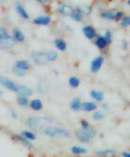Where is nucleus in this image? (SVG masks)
<instances>
[{"instance_id":"nucleus-9","label":"nucleus","mask_w":130,"mask_h":157,"mask_svg":"<svg viewBox=\"0 0 130 157\" xmlns=\"http://www.w3.org/2000/svg\"><path fill=\"white\" fill-rule=\"evenodd\" d=\"M17 93H19L21 95H24V96H29V95H31L32 94V90L28 86L22 85L18 86V92H17Z\"/></svg>"},{"instance_id":"nucleus-29","label":"nucleus","mask_w":130,"mask_h":157,"mask_svg":"<svg viewBox=\"0 0 130 157\" xmlns=\"http://www.w3.org/2000/svg\"><path fill=\"white\" fill-rule=\"evenodd\" d=\"M71 18L74 20V21H81L82 20V15L80 13H72L70 15Z\"/></svg>"},{"instance_id":"nucleus-31","label":"nucleus","mask_w":130,"mask_h":157,"mask_svg":"<svg viewBox=\"0 0 130 157\" xmlns=\"http://www.w3.org/2000/svg\"><path fill=\"white\" fill-rule=\"evenodd\" d=\"M13 71L15 72V73L18 75V76H25V73L24 71H22V70H20V69H17L16 67H14L13 68Z\"/></svg>"},{"instance_id":"nucleus-32","label":"nucleus","mask_w":130,"mask_h":157,"mask_svg":"<svg viewBox=\"0 0 130 157\" xmlns=\"http://www.w3.org/2000/svg\"><path fill=\"white\" fill-rule=\"evenodd\" d=\"M107 44H109V43L111 42V33L109 30H107L106 31V37H105Z\"/></svg>"},{"instance_id":"nucleus-1","label":"nucleus","mask_w":130,"mask_h":157,"mask_svg":"<svg viewBox=\"0 0 130 157\" xmlns=\"http://www.w3.org/2000/svg\"><path fill=\"white\" fill-rule=\"evenodd\" d=\"M32 57L36 64L43 65L46 64L49 61L55 60L57 58V54L52 50L37 51L33 52Z\"/></svg>"},{"instance_id":"nucleus-19","label":"nucleus","mask_w":130,"mask_h":157,"mask_svg":"<svg viewBox=\"0 0 130 157\" xmlns=\"http://www.w3.org/2000/svg\"><path fill=\"white\" fill-rule=\"evenodd\" d=\"M71 151L72 153L76 155L85 154L86 152H87V150H86V148L83 147H79V146H73L71 148Z\"/></svg>"},{"instance_id":"nucleus-13","label":"nucleus","mask_w":130,"mask_h":157,"mask_svg":"<svg viewBox=\"0 0 130 157\" xmlns=\"http://www.w3.org/2000/svg\"><path fill=\"white\" fill-rule=\"evenodd\" d=\"M16 10L17 13H18L24 19H28L29 15L24 10V8L22 6V5L20 3H17L16 4Z\"/></svg>"},{"instance_id":"nucleus-30","label":"nucleus","mask_w":130,"mask_h":157,"mask_svg":"<svg viewBox=\"0 0 130 157\" xmlns=\"http://www.w3.org/2000/svg\"><path fill=\"white\" fill-rule=\"evenodd\" d=\"M103 113L101 112H99V111L95 113L93 115V118L95 120H100L103 119Z\"/></svg>"},{"instance_id":"nucleus-34","label":"nucleus","mask_w":130,"mask_h":157,"mask_svg":"<svg viewBox=\"0 0 130 157\" xmlns=\"http://www.w3.org/2000/svg\"><path fill=\"white\" fill-rule=\"evenodd\" d=\"M122 17H123V12H119L116 13V14H114V18H116L117 19H120Z\"/></svg>"},{"instance_id":"nucleus-17","label":"nucleus","mask_w":130,"mask_h":157,"mask_svg":"<svg viewBox=\"0 0 130 157\" xmlns=\"http://www.w3.org/2000/svg\"><path fill=\"white\" fill-rule=\"evenodd\" d=\"M31 108L35 111H39L42 108V103L41 101L39 99H34L31 101L30 104Z\"/></svg>"},{"instance_id":"nucleus-12","label":"nucleus","mask_w":130,"mask_h":157,"mask_svg":"<svg viewBox=\"0 0 130 157\" xmlns=\"http://www.w3.org/2000/svg\"><path fill=\"white\" fill-rule=\"evenodd\" d=\"M50 17H39L35 19H34L33 22L36 24L47 25L50 22Z\"/></svg>"},{"instance_id":"nucleus-5","label":"nucleus","mask_w":130,"mask_h":157,"mask_svg":"<svg viewBox=\"0 0 130 157\" xmlns=\"http://www.w3.org/2000/svg\"><path fill=\"white\" fill-rule=\"evenodd\" d=\"M0 83L12 91L16 92H18V86H17L13 82L7 79L6 78L0 77Z\"/></svg>"},{"instance_id":"nucleus-35","label":"nucleus","mask_w":130,"mask_h":157,"mask_svg":"<svg viewBox=\"0 0 130 157\" xmlns=\"http://www.w3.org/2000/svg\"><path fill=\"white\" fill-rule=\"evenodd\" d=\"M123 157H130V155L129 153L124 152V153H123Z\"/></svg>"},{"instance_id":"nucleus-22","label":"nucleus","mask_w":130,"mask_h":157,"mask_svg":"<svg viewBox=\"0 0 130 157\" xmlns=\"http://www.w3.org/2000/svg\"><path fill=\"white\" fill-rule=\"evenodd\" d=\"M55 45L56 47L60 50H64L66 48V43L62 40H55Z\"/></svg>"},{"instance_id":"nucleus-6","label":"nucleus","mask_w":130,"mask_h":157,"mask_svg":"<svg viewBox=\"0 0 130 157\" xmlns=\"http://www.w3.org/2000/svg\"><path fill=\"white\" fill-rule=\"evenodd\" d=\"M103 62V58L101 56L98 57L95 59H94L91 63V71L93 73L97 72L100 69Z\"/></svg>"},{"instance_id":"nucleus-11","label":"nucleus","mask_w":130,"mask_h":157,"mask_svg":"<svg viewBox=\"0 0 130 157\" xmlns=\"http://www.w3.org/2000/svg\"><path fill=\"white\" fill-rule=\"evenodd\" d=\"M76 11L77 13L80 14H86L88 15L91 12V8L88 6L86 5H80L77 6L76 8Z\"/></svg>"},{"instance_id":"nucleus-25","label":"nucleus","mask_w":130,"mask_h":157,"mask_svg":"<svg viewBox=\"0 0 130 157\" xmlns=\"http://www.w3.org/2000/svg\"><path fill=\"white\" fill-rule=\"evenodd\" d=\"M22 135L24 136V137L27 139H29V140H34L36 139V136L34 134H32L31 132L27 131V130H24L22 132Z\"/></svg>"},{"instance_id":"nucleus-7","label":"nucleus","mask_w":130,"mask_h":157,"mask_svg":"<svg viewBox=\"0 0 130 157\" xmlns=\"http://www.w3.org/2000/svg\"><path fill=\"white\" fill-rule=\"evenodd\" d=\"M83 31L84 34V35L88 39L93 38L95 36V34H96L95 29L93 27H91V26H90V25L86 26L85 28H83Z\"/></svg>"},{"instance_id":"nucleus-16","label":"nucleus","mask_w":130,"mask_h":157,"mask_svg":"<svg viewBox=\"0 0 130 157\" xmlns=\"http://www.w3.org/2000/svg\"><path fill=\"white\" fill-rule=\"evenodd\" d=\"M90 94L91 98L95 100H97V101H101L103 99V93L102 92L91 90Z\"/></svg>"},{"instance_id":"nucleus-21","label":"nucleus","mask_w":130,"mask_h":157,"mask_svg":"<svg viewBox=\"0 0 130 157\" xmlns=\"http://www.w3.org/2000/svg\"><path fill=\"white\" fill-rule=\"evenodd\" d=\"M13 35L16 40L19 41H23L24 40V35L18 29H14L13 30Z\"/></svg>"},{"instance_id":"nucleus-3","label":"nucleus","mask_w":130,"mask_h":157,"mask_svg":"<svg viewBox=\"0 0 130 157\" xmlns=\"http://www.w3.org/2000/svg\"><path fill=\"white\" fill-rule=\"evenodd\" d=\"M14 45V40L8 34L4 28H0V47L9 48Z\"/></svg>"},{"instance_id":"nucleus-18","label":"nucleus","mask_w":130,"mask_h":157,"mask_svg":"<svg viewBox=\"0 0 130 157\" xmlns=\"http://www.w3.org/2000/svg\"><path fill=\"white\" fill-rule=\"evenodd\" d=\"M71 108L74 111H77L81 108V101L79 98H75L71 103Z\"/></svg>"},{"instance_id":"nucleus-15","label":"nucleus","mask_w":130,"mask_h":157,"mask_svg":"<svg viewBox=\"0 0 130 157\" xmlns=\"http://www.w3.org/2000/svg\"><path fill=\"white\" fill-rule=\"evenodd\" d=\"M95 44L96 45L100 48H103L104 47H106V45H107V41L105 38V37H103L102 36H99L97 39L95 41Z\"/></svg>"},{"instance_id":"nucleus-27","label":"nucleus","mask_w":130,"mask_h":157,"mask_svg":"<svg viewBox=\"0 0 130 157\" xmlns=\"http://www.w3.org/2000/svg\"><path fill=\"white\" fill-rule=\"evenodd\" d=\"M102 17L105 18L107 20H112L114 19V14L110 12H103L102 14Z\"/></svg>"},{"instance_id":"nucleus-33","label":"nucleus","mask_w":130,"mask_h":157,"mask_svg":"<svg viewBox=\"0 0 130 157\" xmlns=\"http://www.w3.org/2000/svg\"><path fill=\"white\" fill-rule=\"evenodd\" d=\"M81 126H82V128H87L90 127L89 124L86 120L81 121Z\"/></svg>"},{"instance_id":"nucleus-36","label":"nucleus","mask_w":130,"mask_h":157,"mask_svg":"<svg viewBox=\"0 0 130 157\" xmlns=\"http://www.w3.org/2000/svg\"><path fill=\"white\" fill-rule=\"evenodd\" d=\"M102 108H103V109H108L109 106L107 105L106 104H103V105H102Z\"/></svg>"},{"instance_id":"nucleus-28","label":"nucleus","mask_w":130,"mask_h":157,"mask_svg":"<svg viewBox=\"0 0 130 157\" xmlns=\"http://www.w3.org/2000/svg\"><path fill=\"white\" fill-rule=\"evenodd\" d=\"M129 23H130V18L129 17H126L123 19L122 21H121V22L120 23V25L122 26V27L125 28L126 26L129 25Z\"/></svg>"},{"instance_id":"nucleus-23","label":"nucleus","mask_w":130,"mask_h":157,"mask_svg":"<svg viewBox=\"0 0 130 157\" xmlns=\"http://www.w3.org/2000/svg\"><path fill=\"white\" fill-rule=\"evenodd\" d=\"M69 84L73 88H76L80 85V80L75 76H72L69 79Z\"/></svg>"},{"instance_id":"nucleus-4","label":"nucleus","mask_w":130,"mask_h":157,"mask_svg":"<svg viewBox=\"0 0 130 157\" xmlns=\"http://www.w3.org/2000/svg\"><path fill=\"white\" fill-rule=\"evenodd\" d=\"M45 133L51 137H67L71 135L69 130L57 127H48L45 130Z\"/></svg>"},{"instance_id":"nucleus-20","label":"nucleus","mask_w":130,"mask_h":157,"mask_svg":"<svg viewBox=\"0 0 130 157\" xmlns=\"http://www.w3.org/2000/svg\"><path fill=\"white\" fill-rule=\"evenodd\" d=\"M59 12L64 13V14H69L71 15V13H73V9L71 7L69 6V5H64L60 7L58 9Z\"/></svg>"},{"instance_id":"nucleus-10","label":"nucleus","mask_w":130,"mask_h":157,"mask_svg":"<svg viewBox=\"0 0 130 157\" xmlns=\"http://www.w3.org/2000/svg\"><path fill=\"white\" fill-rule=\"evenodd\" d=\"M12 137L14 139V140L21 142L22 144H24L25 146H27L29 148H31L32 147V144L28 140V139H25V137H24L22 136L17 135V134H14Z\"/></svg>"},{"instance_id":"nucleus-26","label":"nucleus","mask_w":130,"mask_h":157,"mask_svg":"<svg viewBox=\"0 0 130 157\" xmlns=\"http://www.w3.org/2000/svg\"><path fill=\"white\" fill-rule=\"evenodd\" d=\"M17 101H18L19 104H20L21 106H26L28 103V99L24 96L19 97L18 98H17Z\"/></svg>"},{"instance_id":"nucleus-2","label":"nucleus","mask_w":130,"mask_h":157,"mask_svg":"<svg viewBox=\"0 0 130 157\" xmlns=\"http://www.w3.org/2000/svg\"><path fill=\"white\" fill-rule=\"evenodd\" d=\"M96 136V131L91 127L87 128H80L76 131V136L77 139L81 142L88 143L91 139Z\"/></svg>"},{"instance_id":"nucleus-8","label":"nucleus","mask_w":130,"mask_h":157,"mask_svg":"<svg viewBox=\"0 0 130 157\" xmlns=\"http://www.w3.org/2000/svg\"><path fill=\"white\" fill-rule=\"evenodd\" d=\"M15 67L22 71H26L30 68V64L26 60H19L16 62Z\"/></svg>"},{"instance_id":"nucleus-14","label":"nucleus","mask_w":130,"mask_h":157,"mask_svg":"<svg viewBox=\"0 0 130 157\" xmlns=\"http://www.w3.org/2000/svg\"><path fill=\"white\" fill-rule=\"evenodd\" d=\"M81 108L86 111H91L97 109L96 104L91 102H86L81 104Z\"/></svg>"},{"instance_id":"nucleus-24","label":"nucleus","mask_w":130,"mask_h":157,"mask_svg":"<svg viewBox=\"0 0 130 157\" xmlns=\"http://www.w3.org/2000/svg\"><path fill=\"white\" fill-rule=\"evenodd\" d=\"M116 151L112 150H100L97 152V154L100 156H107L109 155H115Z\"/></svg>"}]
</instances>
